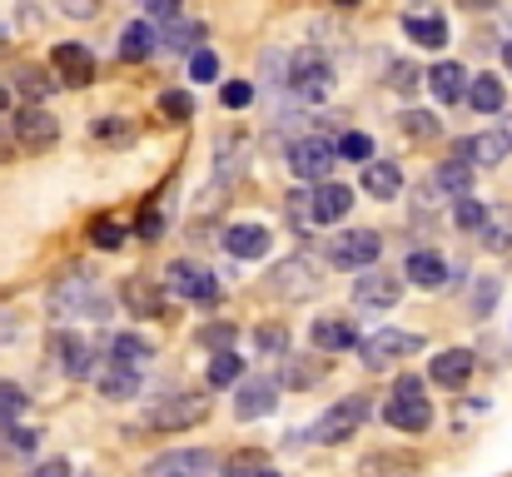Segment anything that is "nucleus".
<instances>
[{"mask_svg": "<svg viewBox=\"0 0 512 477\" xmlns=\"http://www.w3.org/2000/svg\"><path fill=\"white\" fill-rule=\"evenodd\" d=\"M45 304H50V318L55 323H70V318H105L110 314V299L100 294V284L90 279V274H65V279H55L50 284V294H45Z\"/></svg>", "mask_w": 512, "mask_h": 477, "instance_id": "1", "label": "nucleus"}, {"mask_svg": "<svg viewBox=\"0 0 512 477\" xmlns=\"http://www.w3.org/2000/svg\"><path fill=\"white\" fill-rule=\"evenodd\" d=\"M423 393H428V383H423L418 373H403V378L393 383L388 403H383V423L398 428V433H428V428H433V403H428Z\"/></svg>", "mask_w": 512, "mask_h": 477, "instance_id": "2", "label": "nucleus"}, {"mask_svg": "<svg viewBox=\"0 0 512 477\" xmlns=\"http://www.w3.org/2000/svg\"><path fill=\"white\" fill-rule=\"evenodd\" d=\"M294 100H304V105H319V100H329L334 95V65H329V55L324 50H314V45H304L294 60H289V85H284Z\"/></svg>", "mask_w": 512, "mask_h": 477, "instance_id": "3", "label": "nucleus"}, {"mask_svg": "<svg viewBox=\"0 0 512 477\" xmlns=\"http://www.w3.org/2000/svg\"><path fill=\"white\" fill-rule=\"evenodd\" d=\"M373 413V398L368 393H348V398H339L314 428H309V443H324V448H339V443H348L358 428H363V418Z\"/></svg>", "mask_w": 512, "mask_h": 477, "instance_id": "4", "label": "nucleus"}, {"mask_svg": "<svg viewBox=\"0 0 512 477\" xmlns=\"http://www.w3.org/2000/svg\"><path fill=\"white\" fill-rule=\"evenodd\" d=\"M264 289H269L274 299L299 304V299H309V294H319V289H324V274H319V264H314L309 254H289V259H279V264L269 269Z\"/></svg>", "mask_w": 512, "mask_h": 477, "instance_id": "5", "label": "nucleus"}, {"mask_svg": "<svg viewBox=\"0 0 512 477\" xmlns=\"http://www.w3.org/2000/svg\"><path fill=\"white\" fill-rule=\"evenodd\" d=\"M204 418H209V398L204 393H170V398L150 403L145 428H155V433H184V428H194Z\"/></svg>", "mask_w": 512, "mask_h": 477, "instance_id": "6", "label": "nucleus"}, {"mask_svg": "<svg viewBox=\"0 0 512 477\" xmlns=\"http://www.w3.org/2000/svg\"><path fill=\"white\" fill-rule=\"evenodd\" d=\"M418 348H423V338L418 333H403V328H378V333L358 338V358H363L368 373H383L388 363H398V358H408Z\"/></svg>", "mask_w": 512, "mask_h": 477, "instance_id": "7", "label": "nucleus"}, {"mask_svg": "<svg viewBox=\"0 0 512 477\" xmlns=\"http://www.w3.org/2000/svg\"><path fill=\"white\" fill-rule=\"evenodd\" d=\"M165 284H170L174 299H184V304H199V309L219 304V279L204 264H194V259H174L165 269Z\"/></svg>", "mask_w": 512, "mask_h": 477, "instance_id": "8", "label": "nucleus"}, {"mask_svg": "<svg viewBox=\"0 0 512 477\" xmlns=\"http://www.w3.org/2000/svg\"><path fill=\"white\" fill-rule=\"evenodd\" d=\"M334 164H339V145L324 140V135H299V140L289 145V169H294V179L319 184V179L334 174Z\"/></svg>", "mask_w": 512, "mask_h": 477, "instance_id": "9", "label": "nucleus"}, {"mask_svg": "<svg viewBox=\"0 0 512 477\" xmlns=\"http://www.w3.org/2000/svg\"><path fill=\"white\" fill-rule=\"evenodd\" d=\"M458 194H473V164H468V159H448V164H438V169L418 184V204H423V209H433V204H443V199H458Z\"/></svg>", "mask_w": 512, "mask_h": 477, "instance_id": "10", "label": "nucleus"}, {"mask_svg": "<svg viewBox=\"0 0 512 477\" xmlns=\"http://www.w3.org/2000/svg\"><path fill=\"white\" fill-rule=\"evenodd\" d=\"M383 254V234L378 229H348L339 239H329V264L334 269H373Z\"/></svg>", "mask_w": 512, "mask_h": 477, "instance_id": "11", "label": "nucleus"}, {"mask_svg": "<svg viewBox=\"0 0 512 477\" xmlns=\"http://www.w3.org/2000/svg\"><path fill=\"white\" fill-rule=\"evenodd\" d=\"M234 388H239V393H234V413H239V423L269 418V413L279 408V378H269V373H259V378H239Z\"/></svg>", "mask_w": 512, "mask_h": 477, "instance_id": "12", "label": "nucleus"}, {"mask_svg": "<svg viewBox=\"0 0 512 477\" xmlns=\"http://www.w3.org/2000/svg\"><path fill=\"white\" fill-rule=\"evenodd\" d=\"M403 299V279L388 269H358L353 279V304L358 309H393Z\"/></svg>", "mask_w": 512, "mask_h": 477, "instance_id": "13", "label": "nucleus"}, {"mask_svg": "<svg viewBox=\"0 0 512 477\" xmlns=\"http://www.w3.org/2000/svg\"><path fill=\"white\" fill-rule=\"evenodd\" d=\"M214 473V453L209 448H170L160 458H150L145 477H209Z\"/></svg>", "mask_w": 512, "mask_h": 477, "instance_id": "14", "label": "nucleus"}, {"mask_svg": "<svg viewBox=\"0 0 512 477\" xmlns=\"http://www.w3.org/2000/svg\"><path fill=\"white\" fill-rule=\"evenodd\" d=\"M50 353H55V368H60L70 383H80V378L95 373V348H90L80 333H65V328H60V333L50 338Z\"/></svg>", "mask_w": 512, "mask_h": 477, "instance_id": "15", "label": "nucleus"}, {"mask_svg": "<svg viewBox=\"0 0 512 477\" xmlns=\"http://www.w3.org/2000/svg\"><path fill=\"white\" fill-rule=\"evenodd\" d=\"M453 155L468 159L473 169H478V164H503V159L512 155V125H493V130H483V135H473V140H458Z\"/></svg>", "mask_w": 512, "mask_h": 477, "instance_id": "16", "label": "nucleus"}, {"mask_svg": "<svg viewBox=\"0 0 512 477\" xmlns=\"http://www.w3.org/2000/svg\"><path fill=\"white\" fill-rule=\"evenodd\" d=\"M15 140H20L30 155H40V150H50V145L60 140V120H55L50 110H40V105H25V110L15 115Z\"/></svg>", "mask_w": 512, "mask_h": 477, "instance_id": "17", "label": "nucleus"}, {"mask_svg": "<svg viewBox=\"0 0 512 477\" xmlns=\"http://www.w3.org/2000/svg\"><path fill=\"white\" fill-rule=\"evenodd\" d=\"M50 65L60 70V80H65L70 90H85V85H95V55H90L80 40H65V45H55Z\"/></svg>", "mask_w": 512, "mask_h": 477, "instance_id": "18", "label": "nucleus"}, {"mask_svg": "<svg viewBox=\"0 0 512 477\" xmlns=\"http://www.w3.org/2000/svg\"><path fill=\"white\" fill-rule=\"evenodd\" d=\"M309 209H314V224H339L343 214L353 209V189L348 184H334V179H319L309 189Z\"/></svg>", "mask_w": 512, "mask_h": 477, "instance_id": "19", "label": "nucleus"}, {"mask_svg": "<svg viewBox=\"0 0 512 477\" xmlns=\"http://www.w3.org/2000/svg\"><path fill=\"white\" fill-rule=\"evenodd\" d=\"M473 368H478V358H473L468 348H443V353L428 363V378H433L438 388H463V383L473 378Z\"/></svg>", "mask_w": 512, "mask_h": 477, "instance_id": "20", "label": "nucleus"}, {"mask_svg": "<svg viewBox=\"0 0 512 477\" xmlns=\"http://www.w3.org/2000/svg\"><path fill=\"white\" fill-rule=\"evenodd\" d=\"M219 244H224L229 259H264L269 254V229L264 224H229Z\"/></svg>", "mask_w": 512, "mask_h": 477, "instance_id": "21", "label": "nucleus"}, {"mask_svg": "<svg viewBox=\"0 0 512 477\" xmlns=\"http://www.w3.org/2000/svg\"><path fill=\"white\" fill-rule=\"evenodd\" d=\"M309 343H314L319 353H348V348H358V328H353L348 318L329 314L309 328Z\"/></svg>", "mask_w": 512, "mask_h": 477, "instance_id": "22", "label": "nucleus"}, {"mask_svg": "<svg viewBox=\"0 0 512 477\" xmlns=\"http://www.w3.org/2000/svg\"><path fill=\"white\" fill-rule=\"evenodd\" d=\"M403 35L413 40V45H423V50H443L448 45V20L438 15V10H408L403 15Z\"/></svg>", "mask_w": 512, "mask_h": 477, "instance_id": "23", "label": "nucleus"}, {"mask_svg": "<svg viewBox=\"0 0 512 477\" xmlns=\"http://www.w3.org/2000/svg\"><path fill=\"white\" fill-rule=\"evenodd\" d=\"M403 279L418 284V289H443V284H448V264H443V254H433V249H413L408 264H403Z\"/></svg>", "mask_w": 512, "mask_h": 477, "instance_id": "24", "label": "nucleus"}, {"mask_svg": "<svg viewBox=\"0 0 512 477\" xmlns=\"http://www.w3.org/2000/svg\"><path fill=\"white\" fill-rule=\"evenodd\" d=\"M423 80L433 85V95H438L443 105H458V100L468 95V70H463V65H453V60H438Z\"/></svg>", "mask_w": 512, "mask_h": 477, "instance_id": "25", "label": "nucleus"}, {"mask_svg": "<svg viewBox=\"0 0 512 477\" xmlns=\"http://www.w3.org/2000/svg\"><path fill=\"white\" fill-rule=\"evenodd\" d=\"M363 189H368L373 199H398L403 169H398L393 159H368V164H363Z\"/></svg>", "mask_w": 512, "mask_h": 477, "instance_id": "26", "label": "nucleus"}, {"mask_svg": "<svg viewBox=\"0 0 512 477\" xmlns=\"http://www.w3.org/2000/svg\"><path fill=\"white\" fill-rule=\"evenodd\" d=\"M155 45H160L155 25H150V20H135V25H125V35H120V60L145 65V60L155 55Z\"/></svg>", "mask_w": 512, "mask_h": 477, "instance_id": "27", "label": "nucleus"}, {"mask_svg": "<svg viewBox=\"0 0 512 477\" xmlns=\"http://www.w3.org/2000/svg\"><path fill=\"white\" fill-rule=\"evenodd\" d=\"M100 393H105L110 403H130V398H140V368L110 363V368L100 373Z\"/></svg>", "mask_w": 512, "mask_h": 477, "instance_id": "28", "label": "nucleus"}, {"mask_svg": "<svg viewBox=\"0 0 512 477\" xmlns=\"http://www.w3.org/2000/svg\"><path fill=\"white\" fill-rule=\"evenodd\" d=\"M150 358H155V348H150V338H145V333H115V338H110V363L145 368Z\"/></svg>", "mask_w": 512, "mask_h": 477, "instance_id": "29", "label": "nucleus"}, {"mask_svg": "<svg viewBox=\"0 0 512 477\" xmlns=\"http://www.w3.org/2000/svg\"><path fill=\"white\" fill-rule=\"evenodd\" d=\"M463 100H468L478 115H498V110H503V80H498V75H473Z\"/></svg>", "mask_w": 512, "mask_h": 477, "instance_id": "30", "label": "nucleus"}, {"mask_svg": "<svg viewBox=\"0 0 512 477\" xmlns=\"http://www.w3.org/2000/svg\"><path fill=\"white\" fill-rule=\"evenodd\" d=\"M120 299H125L140 318H150V314L165 309V294H160L155 284H145V279H125V284H120Z\"/></svg>", "mask_w": 512, "mask_h": 477, "instance_id": "31", "label": "nucleus"}, {"mask_svg": "<svg viewBox=\"0 0 512 477\" xmlns=\"http://www.w3.org/2000/svg\"><path fill=\"white\" fill-rule=\"evenodd\" d=\"M204 378H209V388H234V383L244 378V358H239L234 348H219V353L209 358V373H204Z\"/></svg>", "mask_w": 512, "mask_h": 477, "instance_id": "32", "label": "nucleus"}, {"mask_svg": "<svg viewBox=\"0 0 512 477\" xmlns=\"http://www.w3.org/2000/svg\"><path fill=\"white\" fill-rule=\"evenodd\" d=\"M329 368L324 363H304V358H294V353H284V378H279V388H314L319 378H324Z\"/></svg>", "mask_w": 512, "mask_h": 477, "instance_id": "33", "label": "nucleus"}, {"mask_svg": "<svg viewBox=\"0 0 512 477\" xmlns=\"http://www.w3.org/2000/svg\"><path fill=\"white\" fill-rule=\"evenodd\" d=\"M478 239H483L488 254H512V214H488Z\"/></svg>", "mask_w": 512, "mask_h": 477, "instance_id": "34", "label": "nucleus"}, {"mask_svg": "<svg viewBox=\"0 0 512 477\" xmlns=\"http://www.w3.org/2000/svg\"><path fill=\"white\" fill-rule=\"evenodd\" d=\"M125 239H130V229H125L120 219H110V214H95V219H90V244H95V249L115 254Z\"/></svg>", "mask_w": 512, "mask_h": 477, "instance_id": "35", "label": "nucleus"}, {"mask_svg": "<svg viewBox=\"0 0 512 477\" xmlns=\"http://www.w3.org/2000/svg\"><path fill=\"white\" fill-rule=\"evenodd\" d=\"M35 448H40V433H35V428L0 423V453H10V458H30Z\"/></svg>", "mask_w": 512, "mask_h": 477, "instance_id": "36", "label": "nucleus"}, {"mask_svg": "<svg viewBox=\"0 0 512 477\" xmlns=\"http://www.w3.org/2000/svg\"><path fill=\"white\" fill-rule=\"evenodd\" d=\"M15 90H20V95H25L30 105H40V100H45V95L55 90V80H50V75H45L40 65H25V70H15Z\"/></svg>", "mask_w": 512, "mask_h": 477, "instance_id": "37", "label": "nucleus"}, {"mask_svg": "<svg viewBox=\"0 0 512 477\" xmlns=\"http://www.w3.org/2000/svg\"><path fill=\"white\" fill-rule=\"evenodd\" d=\"M398 125H403V135H413V140H438V135H443V120L428 115V110H403Z\"/></svg>", "mask_w": 512, "mask_h": 477, "instance_id": "38", "label": "nucleus"}, {"mask_svg": "<svg viewBox=\"0 0 512 477\" xmlns=\"http://www.w3.org/2000/svg\"><path fill=\"white\" fill-rule=\"evenodd\" d=\"M483 219H488L483 199H473V194H458V199H453V224H458V229H473V234H478Z\"/></svg>", "mask_w": 512, "mask_h": 477, "instance_id": "39", "label": "nucleus"}, {"mask_svg": "<svg viewBox=\"0 0 512 477\" xmlns=\"http://www.w3.org/2000/svg\"><path fill=\"white\" fill-rule=\"evenodd\" d=\"M160 115H165L170 125L194 120V100H189V90H165V95H160Z\"/></svg>", "mask_w": 512, "mask_h": 477, "instance_id": "40", "label": "nucleus"}, {"mask_svg": "<svg viewBox=\"0 0 512 477\" xmlns=\"http://www.w3.org/2000/svg\"><path fill=\"white\" fill-rule=\"evenodd\" d=\"M388 85H393L398 95H413V90L423 85V70L408 65V60H393V65H388Z\"/></svg>", "mask_w": 512, "mask_h": 477, "instance_id": "41", "label": "nucleus"}, {"mask_svg": "<svg viewBox=\"0 0 512 477\" xmlns=\"http://www.w3.org/2000/svg\"><path fill=\"white\" fill-rule=\"evenodd\" d=\"M339 159L368 164V159H373V140H368V135H358V130H343L339 135Z\"/></svg>", "mask_w": 512, "mask_h": 477, "instance_id": "42", "label": "nucleus"}, {"mask_svg": "<svg viewBox=\"0 0 512 477\" xmlns=\"http://www.w3.org/2000/svg\"><path fill=\"white\" fill-rule=\"evenodd\" d=\"M234 338H239V333H234V323H229V318H219V323H204V328H199V343H204V348H214V353H219V348H234Z\"/></svg>", "mask_w": 512, "mask_h": 477, "instance_id": "43", "label": "nucleus"}, {"mask_svg": "<svg viewBox=\"0 0 512 477\" xmlns=\"http://www.w3.org/2000/svg\"><path fill=\"white\" fill-rule=\"evenodd\" d=\"M199 35H204V25H194V20H189V25H179V15H174V25H170V35H165V45H170V50H179V55H189V50L199 45Z\"/></svg>", "mask_w": 512, "mask_h": 477, "instance_id": "44", "label": "nucleus"}, {"mask_svg": "<svg viewBox=\"0 0 512 477\" xmlns=\"http://www.w3.org/2000/svg\"><path fill=\"white\" fill-rule=\"evenodd\" d=\"M25 388L20 383H0V423H15L20 413H25Z\"/></svg>", "mask_w": 512, "mask_h": 477, "instance_id": "45", "label": "nucleus"}, {"mask_svg": "<svg viewBox=\"0 0 512 477\" xmlns=\"http://www.w3.org/2000/svg\"><path fill=\"white\" fill-rule=\"evenodd\" d=\"M254 343H259V353H269V358H284L289 353V333L284 328H254Z\"/></svg>", "mask_w": 512, "mask_h": 477, "instance_id": "46", "label": "nucleus"}, {"mask_svg": "<svg viewBox=\"0 0 512 477\" xmlns=\"http://www.w3.org/2000/svg\"><path fill=\"white\" fill-rule=\"evenodd\" d=\"M90 130H95V140H110V145H125V140H130V125H125L120 115H100Z\"/></svg>", "mask_w": 512, "mask_h": 477, "instance_id": "47", "label": "nucleus"}, {"mask_svg": "<svg viewBox=\"0 0 512 477\" xmlns=\"http://www.w3.org/2000/svg\"><path fill=\"white\" fill-rule=\"evenodd\" d=\"M493 304H498V279H478V289H473V318H493Z\"/></svg>", "mask_w": 512, "mask_h": 477, "instance_id": "48", "label": "nucleus"}, {"mask_svg": "<svg viewBox=\"0 0 512 477\" xmlns=\"http://www.w3.org/2000/svg\"><path fill=\"white\" fill-rule=\"evenodd\" d=\"M249 100H254V85H249V80H229V85L219 90V105H224V110H244Z\"/></svg>", "mask_w": 512, "mask_h": 477, "instance_id": "49", "label": "nucleus"}, {"mask_svg": "<svg viewBox=\"0 0 512 477\" xmlns=\"http://www.w3.org/2000/svg\"><path fill=\"white\" fill-rule=\"evenodd\" d=\"M289 219H294V229H299V234H309V224H314V209H309V189H294V194H289Z\"/></svg>", "mask_w": 512, "mask_h": 477, "instance_id": "50", "label": "nucleus"}, {"mask_svg": "<svg viewBox=\"0 0 512 477\" xmlns=\"http://www.w3.org/2000/svg\"><path fill=\"white\" fill-rule=\"evenodd\" d=\"M189 80H219L214 50H194V55H189Z\"/></svg>", "mask_w": 512, "mask_h": 477, "instance_id": "51", "label": "nucleus"}, {"mask_svg": "<svg viewBox=\"0 0 512 477\" xmlns=\"http://www.w3.org/2000/svg\"><path fill=\"white\" fill-rule=\"evenodd\" d=\"M55 10L70 15V20H95L100 15V0H55Z\"/></svg>", "mask_w": 512, "mask_h": 477, "instance_id": "52", "label": "nucleus"}, {"mask_svg": "<svg viewBox=\"0 0 512 477\" xmlns=\"http://www.w3.org/2000/svg\"><path fill=\"white\" fill-rule=\"evenodd\" d=\"M160 234H165V214H160V209H145V214H140V239L155 244Z\"/></svg>", "mask_w": 512, "mask_h": 477, "instance_id": "53", "label": "nucleus"}, {"mask_svg": "<svg viewBox=\"0 0 512 477\" xmlns=\"http://www.w3.org/2000/svg\"><path fill=\"white\" fill-rule=\"evenodd\" d=\"M140 5H145L150 20H174L179 15V0H140Z\"/></svg>", "mask_w": 512, "mask_h": 477, "instance_id": "54", "label": "nucleus"}, {"mask_svg": "<svg viewBox=\"0 0 512 477\" xmlns=\"http://www.w3.org/2000/svg\"><path fill=\"white\" fill-rule=\"evenodd\" d=\"M30 477H70V463H65V458H50V463H40Z\"/></svg>", "mask_w": 512, "mask_h": 477, "instance_id": "55", "label": "nucleus"}, {"mask_svg": "<svg viewBox=\"0 0 512 477\" xmlns=\"http://www.w3.org/2000/svg\"><path fill=\"white\" fill-rule=\"evenodd\" d=\"M259 468H254V458H239V463H229V473L224 477H254Z\"/></svg>", "mask_w": 512, "mask_h": 477, "instance_id": "56", "label": "nucleus"}, {"mask_svg": "<svg viewBox=\"0 0 512 477\" xmlns=\"http://www.w3.org/2000/svg\"><path fill=\"white\" fill-rule=\"evenodd\" d=\"M219 150H224V159L234 155V145H224V140H219ZM234 169H239V164H219V184H224V174H229V179H234Z\"/></svg>", "mask_w": 512, "mask_h": 477, "instance_id": "57", "label": "nucleus"}, {"mask_svg": "<svg viewBox=\"0 0 512 477\" xmlns=\"http://www.w3.org/2000/svg\"><path fill=\"white\" fill-rule=\"evenodd\" d=\"M5 105H10V90H5V85H0V115H5Z\"/></svg>", "mask_w": 512, "mask_h": 477, "instance_id": "58", "label": "nucleus"}, {"mask_svg": "<svg viewBox=\"0 0 512 477\" xmlns=\"http://www.w3.org/2000/svg\"><path fill=\"white\" fill-rule=\"evenodd\" d=\"M503 60H508V70H512V35H508V45H503Z\"/></svg>", "mask_w": 512, "mask_h": 477, "instance_id": "59", "label": "nucleus"}, {"mask_svg": "<svg viewBox=\"0 0 512 477\" xmlns=\"http://www.w3.org/2000/svg\"><path fill=\"white\" fill-rule=\"evenodd\" d=\"M334 5H343V10H353V5H363V0H334Z\"/></svg>", "mask_w": 512, "mask_h": 477, "instance_id": "60", "label": "nucleus"}, {"mask_svg": "<svg viewBox=\"0 0 512 477\" xmlns=\"http://www.w3.org/2000/svg\"><path fill=\"white\" fill-rule=\"evenodd\" d=\"M254 477H279V473H269V468H264V473H254Z\"/></svg>", "mask_w": 512, "mask_h": 477, "instance_id": "61", "label": "nucleus"}]
</instances>
